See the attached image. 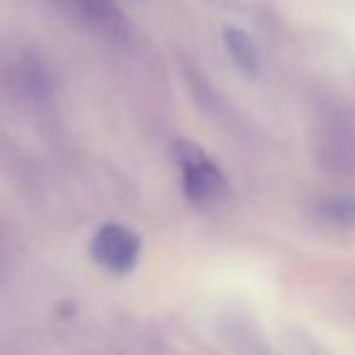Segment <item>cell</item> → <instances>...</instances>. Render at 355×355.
Listing matches in <instances>:
<instances>
[{"label": "cell", "mask_w": 355, "mask_h": 355, "mask_svg": "<svg viewBox=\"0 0 355 355\" xmlns=\"http://www.w3.org/2000/svg\"><path fill=\"white\" fill-rule=\"evenodd\" d=\"M173 158L183 173L185 198L198 207H212L227 193V178L217 168V163L200 148L198 144L178 139L173 144Z\"/></svg>", "instance_id": "obj_1"}, {"label": "cell", "mask_w": 355, "mask_h": 355, "mask_svg": "<svg viewBox=\"0 0 355 355\" xmlns=\"http://www.w3.org/2000/svg\"><path fill=\"white\" fill-rule=\"evenodd\" d=\"M141 241L132 229L122 224H105L95 232L90 241V256L98 266L107 268L112 272H129L139 261Z\"/></svg>", "instance_id": "obj_2"}, {"label": "cell", "mask_w": 355, "mask_h": 355, "mask_svg": "<svg viewBox=\"0 0 355 355\" xmlns=\"http://www.w3.org/2000/svg\"><path fill=\"white\" fill-rule=\"evenodd\" d=\"M73 6L98 30L107 32V35H119L122 32V15L112 6V0H73Z\"/></svg>", "instance_id": "obj_3"}, {"label": "cell", "mask_w": 355, "mask_h": 355, "mask_svg": "<svg viewBox=\"0 0 355 355\" xmlns=\"http://www.w3.org/2000/svg\"><path fill=\"white\" fill-rule=\"evenodd\" d=\"M224 44H227L229 54H232L234 64H236L239 69L251 76L258 73V51H256L253 40L246 32L236 30V27H229V30L224 32Z\"/></svg>", "instance_id": "obj_4"}, {"label": "cell", "mask_w": 355, "mask_h": 355, "mask_svg": "<svg viewBox=\"0 0 355 355\" xmlns=\"http://www.w3.org/2000/svg\"><path fill=\"white\" fill-rule=\"evenodd\" d=\"M324 214L340 224L355 227V200H329L324 205Z\"/></svg>", "instance_id": "obj_5"}]
</instances>
